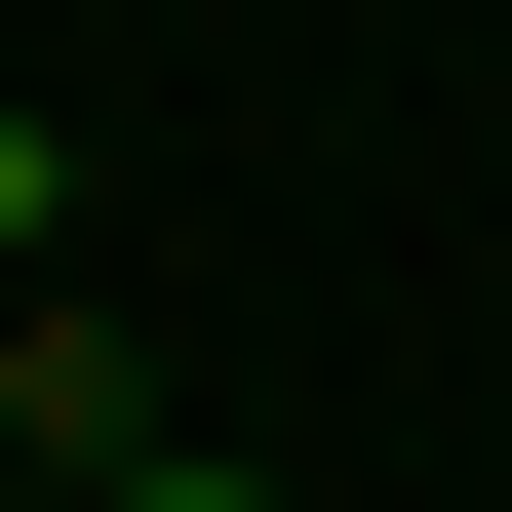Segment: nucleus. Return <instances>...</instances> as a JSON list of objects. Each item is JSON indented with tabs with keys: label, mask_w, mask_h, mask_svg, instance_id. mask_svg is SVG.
<instances>
[{
	"label": "nucleus",
	"mask_w": 512,
	"mask_h": 512,
	"mask_svg": "<svg viewBox=\"0 0 512 512\" xmlns=\"http://www.w3.org/2000/svg\"><path fill=\"white\" fill-rule=\"evenodd\" d=\"M0 473H158V355L79 316V276H40V316H0Z\"/></svg>",
	"instance_id": "nucleus-1"
},
{
	"label": "nucleus",
	"mask_w": 512,
	"mask_h": 512,
	"mask_svg": "<svg viewBox=\"0 0 512 512\" xmlns=\"http://www.w3.org/2000/svg\"><path fill=\"white\" fill-rule=\"evenodd\" d=\"M40 276H79V158H40V119H0V316H40Z\"/></svg>",
	"instance_id": "nucleus-2"
},
{
	"label": "nucleus",
	"mask_w": 512,
	"mask_h": 512,
	"mask_svg": "<svg viewBox=\"0 0 512 512\" xmlns=\"http://www.w3.org/2000/svg\"><path fill=\"white\" fill-rule=\"evenodd\" d=\"M79 512H276V473H197V434H158V473H79Z\"/></svg>",
	"instance_id": "nucleus-3"
}]
</instances>
